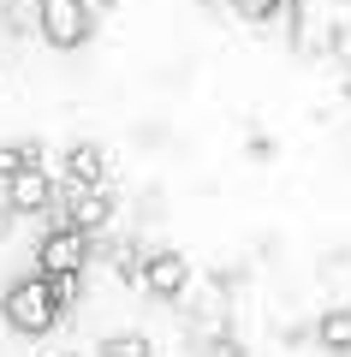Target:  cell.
<instances>
[{
  "label": "cell",
  "mask_w": 351,
  "mask_h": 357,
  "mask_svg": "<svg viewBox=\"0 0 351 357\" xmlns=\"http://www.w3.org/2000/svg\"><path fill=\"white\" fill-rule=\"evenodd\" d=\"M185 280H191V268H185L179 250H149V256H143V286H149L155 298H179Z\"/></svg>",
  "instance_id": "cell-6"
},
{
  "label": "cell",
  "mask_w": 351,
  "mask_h": 357,
  "mask_svg": "<svg viewBox=\"0 0 351 357\" xmlns=\"http://www.w3.org/2000/svg\"><path fill=\"white\" fill-rule=\"evenodd\" d=\"M13 232V208H6V197H0V238Z\"/></svg>",
  "instance_id": "cell-12"
},
{
  "label": "cell",
  "mask_w": 351,
  "mask_h": 357,
  "mask_svg": "<svg viewBox=\"0 0 351 357\" xmlns=\"http://www.w3.org/2000/svg\"><path fill=\"white\" fill-rule=\"evenodd\" d=\"M101 173H107V161H101V149H96V143H77V149L66 155V185H77V191L101 185Z\"/></svg>",
  "instance_id": "cell-7"
},
{
  "label": "cell",
  "mask_w": 351,
  "mask_h": 357,
  "mask_svg": "<svg viewBox=\"0 0 351 357\" xmlns=\"http://www.w3.org/2000/svg\"><path fill=\"white\" fill-rule=\"evenodd\" d=\"M315 340H322L327 351L345 357V351H351V310H327V316L315 321Z\"/></svg>",
  "instance_id": "cell-8"
},
{
  "label": "cell",
  "mask_w": 351,
  "mask_h": 357,
  "mask_svg": "<svg viewBox=\"0 0 351 357\" xmlns=\"http://www.w3.org/2000/svg\"><path fill=\"white\" fill-rule=\"evenodd\" d=\"M24 167H42V143H0V178L24 173Z\"/></svg>",
  "instance_id": "cell-10"
},
{
  "label": "cell",
  "mask_w": 351,
  "mask_h": 357,
  "mask_svg": "<svg viewBox=\"0 0 351 357\" xmlns=\"http://www.w3.org/2000/svg\"><path fill=\"white\" fill-rule=\"evenodd\" d=\"M0 197H6V208H13V215H42V208H54V185H48V173H42V167L13 173Z\"/></svg>",
  "instance_id": "cell-4"
},
{
  "label": "cell",
  "mask_w": 351,
  "mask_h": 357,
  "mask_svg": "<svg viewBox=\"0 0 351 357\" xmlns=\"http://www.w3.org/2000/svg\"><path fill=\"white\" fill-rule=\"evenodd\" d=\"M107 215H113V203H107V191L101 185H89V191H66V227H77L84 238H96L101 227H107Z\"/></svg>",
  "instance_id": "cell-5"
},
{
  "label": "cell",
  "mask_w": 351,
  "mask_h": 357,
  "mask_svg": "<svg viewBox=\"0 0 351 357\" xmlns=\"http://www.w3.org/2000/svg\"><path fill=\"white\" fill-rule=\"evenodd\" d=\"M36 24L54 48H84L96 30V13H89V0H36Z\"/></svg>",
  "instance_id": "cell-2"
},
{
  "label": "cell",
  "mask_w": 351,
  "mask_h": 357,
  "mask_svg": "<svg viewBox=\"0 0 351 357\" xmlns=\"http://www.w3.org/2000/svg\"><path fill=\"white\" fill-rule=\"evenodd\" d=\"M0 310H6V321H13L18 333H48L54 321H60V298H54V286H48V274H24V280H13L6 286V298H0Z\"/></svg>",
  "instance_id": "cell-1"
},
{
  "label": "cell",
  "mask_w": 351,
  "mask_h": 357,
  "mask_svg": "<svg viewBox=\"0 0 351 357\" xmlns=\"http://www.w3.org/2000/svg\"><path fill=\"white\" fill-rule=\"evenodd\" d=\"M96 351H101V357H155V345H149V333L131 328V333H107Z\"/></svg>",
  "instance_id": "cell-9"
},
{
  "label": "cell",
  "mask_w": 351,
  "mask_h": 357,
  "mask_svg": "<svg viewBox=\"0 0 351 357\" xmlns=\"http://www.w3.org/2000/svg\"><path fill=\"white\" fill-rule=\"evenodd\" d=\"M226 6H232L239 18H274V6H280V0H226Z\"/></svg>",
  "instance_id": "cell-11"
},
{
  "label": "cell",
  "mask_w": 351,
  "mask_h": 357,
  "mask_svg": "<svg viewBox=\"0 0 351 357\" xmlns=\"http://www.w3.org/2000/svg\"><path fill=\"white\" fill-rule=\"evenodd\" d=\"M84 262H89V238L77 227H54L36 250V274H48V280H84Z\"/></svg>",
  "instance_id": "cell-3"
},
{
  "label": "cell",
  "mask_w": 351,
  "mask_h": 357,
  "mask_svg": "<svg viewBox=\"0 0 351 357\" xmlns=\"http://www.w3.org/2000/svg\"><path fill=\"white\" fill-rule=\"evenodd\" d=\"M54 357H84V351H54Z\"/></svg>",
  "instance_id": "cell-13"
}]
</instances>
